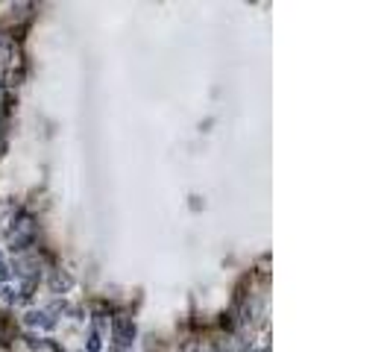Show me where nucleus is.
Wrapping results in <instances>:
<instances>
[{
  "label": "nucleus",
  "mask_w": 390,
  "mask_h": 352,
  "mask_svg": "<svg viewBox=\"0 0 390 352\" xmlns=\"http://www.w3.org/2000/svg\"><path fill=\"white\" fill-rule=\"evenodd\" d=\"M36 238H38V226H36V220H32V214L27 212H21L15 220H12V226H9V250L12 252H27L32 244H36Z\"/></svg>",
  "instance_id": "f257e3e1"
},
{
  "label": "nucleus",
  "mask_w": 390,
  "mask_h": 352,
  "mask_svg": "<svg viewBox=\"0 0 390 352\" xmlns=\"http://www.w3.org/2000/svg\"><path fill=\"white\" fill-rule=\"evenodd\" d=\"M112 335H115V344L117 346H133V340H135V323H133V317L117 314L115 320H112Z\"/></svg>",
  "instance_id": "f03ea898"
},
{
  "label": "nucleus",
  "mask_w": 390,
  "mask_h": 352,
  "mask_svg": "<svg viewBox=\"0 0 390 352\" xmlns=\"http://www.w3.org/2000/svg\"><path fill=\"white\" fill-rule=\"evenodd\" d=\"M50 288H53V294L71 291V288H73V276H71V273H65V270H56V273L50 276Z\"/></svg>",
  "instance_id": "7ed1b4c3"
},
{
  "label": "nucleus",
  "mask_w": 390,
  "mask_h": 352,
  "mask_svg": "<svg viewBox=\"0 0 390 352\" xmlns=\"http://www.w3.org/2000/svg\"><path fill=\"white\" fill-rule=\"evenodd\" d=\"M53 317L47 311H30L27 314V326H41V329H53Z\"/></svg>",
  "instance_id": "20e7f679"
},
{
  "label": "nucleus",
  "mask_w": 390,
  "mask_h": 352,
  "mask_svg": "<svg viewBox=\"0 0 390 352\" xmlns=\"http://www.w3.org/2000/svg\"><path fill=\"white\" fill-rule=\"evenodd\" d=\"M89 352H100V335L91 332V340H89Z\"/></svg>",
  "instance_id": "39448f33"
},
{
  "label": "nucleus",
  "mask_w": 390,
  "mask_h": 352,
  "mask_svg": "<svg viewBox=\"0 0 390 352\" xmlns=\"http://www.w3.org/2000/svg\"><path fill=\"white\" fill-rule=\"evenodd\" d=\"M6 279H9V267H6L3 256H0V282H6Z\"/></svg>",
  "instance_id": "423d86ee"
},
{
  "label": "nucleus",
  "mask_w": 390,
  "mask_h": 352,
  "mask_svg": "<svg viewBox=\"0 0 390 352\" xmlns=\"http://www.w3.org/2000/svg\"><path fill=\"white\" fill-rule=\"evenodd\" d=\"M0 352H12V346H9V344H3V340H0Z\"/></svg>",
  "instance_id": "0eeeda50"
}]
</instances>
